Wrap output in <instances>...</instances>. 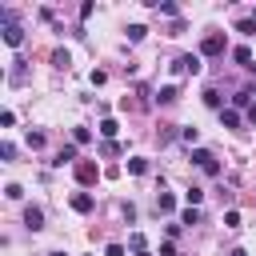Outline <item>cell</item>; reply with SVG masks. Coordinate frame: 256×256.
Segmentation results:
<instances>
[{
  "instance_id": "cell-1",
  "label": "cell",
  "mask_w": 256,
  "mask_h": 256,
  "mask_svg": "<svg viewBox=\"0 0 256 256\" xmlns=\"http://www.w3.org/2000/svg\"><path fill=\"white\" fill-rule=\"evenodd\" d=\"M200 68H204V56H200V52H184V56H176V60H172V72H176V76H184V72H188V76H196Z\"/></svg>"
},
{
  "instance_id": "cell-18",
  "label": "cell",
  "mask_w": 256,
  "mask_h": 256,
  "mask_svg": "<svg viewBox=\"0 0 256 256\" xmlns=\"http://www.w3.org/2000/svg\"><path fill=\"white\" fill-rule=\"evenodd\" d=\"M144 36H148V28H144V24H128V40H132V44H140Z\"/></svg>"
},
{
  "instance_id": "cell-9",
  "label": "cell",
  "mask_w": 256,
  "mask_h": 256,
  "mask_svg": "<svg viewBox=\"0 0 256 256\" xmlns=\"http://www.w3.org/2000/svg\"><path fill=\"white\" fill-rule=\"evenodd\" d=\"M232 60H236V64H244V68H252V64H256V60H252V52H248L244 44H236V48H232Z\"/></svg>"
},
{
  "instance_id": "cell-23",
  "label": "cell",
  "mask_w": 256,
  "mask_h": 256,
  "mask_svg": "<svg viewBox=\"0 0 256 256\" xmlns=\"http://www.w3.org/2000/svg\"><path fill=\"white\" fill-rule=\"evenodd\" d=\"M12 156H16V144H8V140H4V144H0V160H4V164H12Z\"/></svg>"
},
{
  "instance_id": "cell-33",
  "label": "cell",
  "mask_w": 256,
  "mask_h": 256,
  "mask_svg": "<svg viewBox=\"0 0 256 256\" xmlns=\"http://www.w3.org/2000/svg\"><path fill=\"white\" fill-rule=\"evenodd\" d=\"M48 256H68V252H48Z\"/></svg>"
},
{
  "instance_id": "cell-16",
  "label": "cell",
  "mask_w": 256,
  "mask_h": 256,
  "mask_svg": "<svg viewBox=\"0 0 256 256\" xmlns=\"http://www.w3.org/2000/svg\"><path fill=\"white\" fill-rule=\"evenodd\" d=\"M172 208H176L172 192H160V196H156V212H172Z\"/></svg>"
},
{
  "instance_id": "cell-12",
  "label": "cell",
  "mask_w": 256,
  "mask_h": 256,
  "mask_svg": "<svg viewBox=\"0 0 256 256\" xmlns=\"http://www.w3.org/2000/svg\"><path fill=\"white\" fill-rule=\"evenodd\" d=\"M128 172H132V176H144V172H148V160H144V156H128Z\"/></svg>"
},
{
  "instance_id": "cell-15",
  "label": "cell",
  "mask_w": 256,
  "mask_h": 256,
  "mask_svg": "<svg viewBox=\"0 0 256 256\" xmlns=\"http://www.w3.org/2000/svg\"><path fill=\"white\" fill-rule=\"evenodd\" d=\"M184 200H188V208H200V200H204V188H196V184H192V188L184 192Z\"/></svg>"
},
{
  "instance_id": "cell-27",
  "label": "cell",
  "mask_w": 256,
  "mask_h": 256,
  "mask_svg": "<svg viewBox=\"0 0 256 256\" xmlns=\"http://www.w3.org/2000/svg\"><path fill=\"white\" fill-rule=\"evenodd\" d=\"M28 148H44V132H28Z\"/></svg>"
},
{
  "instance_id": "cell-8",
  "label": "cell",
  "mask_w": 256,
  "mask_h": 256,
  "mask_svg": "<svg viewBox=\"0 0 256 256\" xmlns=\"http://www.w3.org/2000/svg\"><path fill=\"white\" fill-rule=\"evenodd\" d=\"M232 108H236V112H240V108L248 112V108H252V92H248V88H240V92H232Z\"/></svg>"
},
{
  "instance_id": "cell-7",
  "label": "cell",
  "mask_w": 256,
  "mask_h": 256,
  "mask_svg": "<svg viewBox=\"0 0 256 256\" xmlns=\"http://www.w3.org/2000/svg\"><path fill=\"white\" fill-rule=\"evenodd\" d=\"M56 168H64V164H76V144H64L60 152H56V160H52Z\"/></svg>"
},
{
  "instance_id": "cell-5",
  "label": "cell",
  "mask_w": 256,
  "mask_h": 256,
  "mask_svg": "<svg viewBox=\"0 0 256 256\" xmlns=\"http://www.w3.org/2000/svg\"><path fill=\"white\" fill-rule=\"evenodd\" d=\"M24 228H28V232H40V228H44V208L28 204V208H24Z\"/></svg>"
},
{
  "instance_id": "cell-29",
  "label": "cell",
  "mask_w": 256,
  "mask_h": 256,
  "mask_svg": "<svg viewBox=\"0 0 256 256\" xmlns=\"http://www.w3.org/2000/svg\"><path fill=\"white\" fill-rule=\"evenodd\" d=\"M160 256H176V244H172V240H164V244H160Z\"/></svg>"
},
{
  "instance_id": "cell-3",
  "label": "cell",
  "mask_w": 256,
  "mask_h": 256,
  "mask_svg": "<svg viewBox=\"0 0 256 256\" xmlns=\"http://www.w3.org/2000/svg\"><path fill=\"white\" fill-rule=\"evenodd\" d=\"M224 48H228V40H224L220 32H208V36L200 40V56H220Z\"/></svg>"
},
{
  "instance_id": "cell-32",
  "label": "cell",
  "mask_w": 256,
  "mask_h": 256,
  "mask_svg": "<svg viewBox=\"0 0 256 256\" xmlns=\"http://www.w3.org/2000/svg\"><path fill=\"white\" fill-rule=\"evenodd\" d=\"M228 256H248V252H244V248H232V252H228Z\"/></svg>"
},
{
  "instance_id": "cell-4",
  "label": "cell",
  "mask_w": 256,
  "mask_h": 256,
  "mask_svg": "<svg viewBox=\"0 0 256 256\" xmlns=\"http://www.w3.org/2000/svg\"><path fill=\"white\" fill-rule=\"evenodd\" d=\"M4 44H8V48H20V44H24V28H20V20H8V24H4Z\"/></svg>"
},
{
  "instance_id": "cell-11",
  "label": "cell",
  "mask_w": 256,
  "mask_h": 256,
  "mask_svg": "<svg viewBox=\"0 0 256 256\" xmlns=\"http://www.w3.org/2000/svg\"><path fill=\"white\" fill-rule=\"evenodd\" d=\"M76 180L80 184H92L96 180V164H76Z\"/></svg>"
},
{
  "instance_id": "cell-10",
  "label": "cell",
  "mask_w": 256,
  "mask_h": 256,
  "mask_svg": "<svg viewBox=\"0 0 256 256\" xmlns=\"http://www.w3.org/2000/svg\"><path fill=\"white\" fill-rule=\"evenodd\" d=\"M220 124L224 128H240V112L236 108H220Z\"/></svg>"
},
{
  "instance_id": "cell-21",
  "label": "cell",
  "mask_w": 256,
  "mask_h": 256,
  "mask_svg": "<svg viewBox=\"0 0 256 256\" xmlns=\"http://www.w3.org/2000/svg\"><path fill=\"white\" fill-rule=\"evenodd\" d=\"M180 140H184V144H188V148H192V144H196V140H200V128H180Z\"/></svg>"
},
{
  "instance_id": "cell-35",
  "label": "cell",
  "mask_w": 256,
  "mask_h": 256,
  "mask_svg": "<svg viewBox=\"0 0 256 256\" xmlns=\"http://www.w3.org/2000/svg\"><path fill=\"white\" fill-rule=\"evenodd\" d=\"M252 20H256V8H252Z\"/></svg>"
},
{
  "instance_id": "cell-19",
  "label": "cell",
  "mask_w": 256,
  "mask_h": 256,
  "mask_svg": "<svg viewBox=\"0 0 256 256\" xmlns=\"http://www.w3.org/2000/svg\"><path fill=\"white\" fill-rule=\"evenodd\" d=\"M164 16H172V20H180V4H172V0H164V4H156Z\"/></svg>"
},
{
  "instance_id": "cell-24",
  "label": "cell",
  "mask_w": 256,
  "mask_h": 256,
  "mask_svg": "<svg viewBox=\"0 0 256 256\" xmlns=\"http://www.w3.org/2000/svg\"><path fill=\"white\" fill-rule=\"evenodd\" d=\"M224 228H240V212H236V208L224 212Z\"/></svg>"
},
{
  "instance_id": "cell-2",
  "label": "cell",
  "mask_w": 256,
  "mask_h": 256,
  "mask_svg": "<svg viewBox=\"0 0 256 256\" xmlns=\"http://www.w3.org/2000/svg\"><path fill=\"white\" fill-rule=\"evenodd\" d=\"M192 164H196L204 176H220V164H216V156H212L208 148H192Z\"/></svg>"
},
{
  "instance_id": "cell-22",
  "label": "cell",
  "mask_w": 256,
  "mask_h": 256,
  "mask_svg": "<svg viewBox=\"0 0 256 256\" xmlns=\"http://www.w3.org/2000/svg\"><path fill=\"white\" fill-rule=\"evenodd\" d=\"M204 104H208V108H220V92H216V88H204Z\"/></svg>"
},
{
  "instance_id": "cell-13",
  "label": "cell",
  "mask_w": 256,
  "mask_h": 256,
  "mask_svg": "<svg viewBox=\"0 0 256 256\" xmlns=\"http://www.w3.org/2000/svg\"><path fill=\"white\" fill-rule=\"evenodd\" d=\"M176 96H180V92H176V84H164V88L156 92V100H160V104H172Z\"/></svg>"
},
{
  "instance_id": "cell-34",
  "label": "cell",
  "mask_w": 256,
  "mask_h": 256,
  "mask_svg": "<svg viewBox=\"0 0 256 256\" xmlns=\"http://www.w3.org/2000/svg\"><path fill=\"white\" fill-rule=\"evenodd\" d=\"M136 256H148V252H136Z\"/></svg>"
},
{
  "instance_id": "cell-25",
  "label": "cell",
  "mask_w": 256,
  "mask_h": 256,
  "mask_svg": "<svg viewBox=\"0 0 256 256\" xmlns=\"http://www.w3.org/2000/svg\"><path fill=\"white\" fill-rule=\"evenodd\" d=\"M4 196H8V200H20L24 188H20V184H4Z\"/></svg>"
},
{
  "instance_id": "cell-31",
  "label": "cell",
  "mask_w": 256,
  "mask_h": 256,
  "mask_svg": "<svg viewBox=\"0 0 256 256\" xmlns=\"http://www.w3.org/2000/svg\"><path fill=\"white\" fill-rule=\"evenodd\" d=\"M248 124H252V128H256V104H252V108H248Z\"/></svg>"
},
{
  "instance_id": "cell-30",
  "label": "cell",
  "mask_w": 256,
  "mask_h": 256,
  "mask_svg": "<svg viewBox=\"0 0 256 256\" xmlns=\"http://www.w3.org/2000/svg\"><path fill=\"white\" fill-rule=\"evenodd\" d=\"M104 256H124V248H120V244H108V248H104Z\"/></svg>"
},
{
  "instance_id": "cell-6",
  "label": "cell",
  "mask_w": 256,
  "mask_h": 256,
  "mask_svg": "<svg viewBox=\"0 0 256 256\" xmlns=\"http://www.w3.org/2000/svg\"><path fill=\"white\" fill-rule=\"evenodd\" d=\"M96 208V200H92V192H76L72 196V212H80V216H88Z\"/></svg>"
},
{
  "instance_id": "cell-20",
  "label": "cell",
  "mask_w": 256,
  "mask_h": 256,
  "mask_svg": "<svg viewBox=\"0 0 256 256\" xmlns=\"http://www.w3.org/2000/svg\"><path fill=\"white\" fill-rule=\"evenodd\" d=\"M88 140H92V132H88V128H72V144H76V148H80V144H88Z\"/></svg>"
},
{
  "instance_id": "cell-28",
  "label": "cell",
  "mask_w": 256,
  "mask_h": 256,
  "mask_svg": "<svg viewBox=\"0 0 256 256\" xmlns=\"http://www.w3.org/2000/svg\"><path fill=\"white\" fill-rule=\"evenodd\" d=\"M128 244H132L136 252H148V248H144V232H132V240H128Z\"/></svg>"
},
{
  "instance_id": "cell-14",
  "label": "cell",
  "mask_w": 256,
  "mask_h": 256,
  "mask_svg": "<svg viewBox=\"0 0 256 256\" xmlns=\"http://www.w3.org/2000/svg\"><path fill=\"white\" fill-rule=\"evenodd\" d=\"M116 132H120V124H116L112 116H108V120H100V136H104V140H112Z\"/></svg>"
},
{
  "instance_id": "cell-26",
  "label": "cell",
  "mask_w": 256,
  "mask_h": 256,
  "mask_svg": "<svg viewBox=\"0 0 256 256\" xmlns=\"http://www.w3.org/2000/svg\"><path fill=\"white\" fill-rule=\"evenodd\" d=\"M236 32H244V36H252V32H256V20H240V24H236Z\"/></svg>"
},
{
  "instance_id": "cell-17",
  "label": "cell",
  "mask_w": 256,
  "mask_h": 256,
  "mask_svg": "<svg viewBox=\"0 0 256 256\" xmlns=\"http://www.w3.org/2000/svg\"><path fill=\"white\" fill-rule=\"evenodd\" d=\"M180 224H184V228L200 224V208H184V212H180Z\"/></svg>"
}]
</instances>
